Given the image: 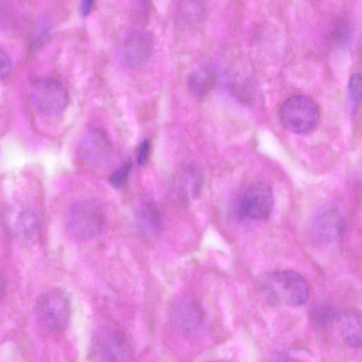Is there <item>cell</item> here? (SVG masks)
Masks as SVG:
<instances>
[{
	"mask_svg": "<svg viewBox=\"0 0 362 362\" xmlns=\"http://www.w3.org/2000/svg\"><path fill=\"white\" fill-rule=\"evenodd\" d=\"M153 48V40L148 31L141 28L132 30L124 39L122 61L129 69H139L148 62Z\"/></svg>",
	"mask_w": 362,
	"mask_h": 362,
	"instance_id": "cell-9",
	"label": "cell"
},
{
	"mask_svg": "<svg viewBox=\"0 0 362 362\" xmlns=\"http://www.w3.org/2000/svg\"><path fill=\"white\" fill-rule=\"evenodd\" d=\"M345 220L339 209L332 205L320 207L312 221V230L322 243L329 245L338 242L345 232Z\"/></svg>",
	"mask_w": 362,
	"mask_h": 362,
	"instance_id": "cell-8",
	"label": "cell"
},
{
	"mask_svg": "<svg viewBox=\"0 0 362 362\" xmlns=\"http://www.w3.org/2000/svg\"><path fill=\"white\" fill-rule=\"evenodd\" d=\"M105 216L101 207L92 200L76 202L71 207L67 226L71 234L82 240H90L102 231Z\"/></svg>",
	"mask_w": 362,
	"mask_h": 362,
	"instance_id": "cell-4",
	"label": "cell"
},
{
	"mask_svg": "<svg viewBox=\"0 0 362 362\" xmlns=\"http://www.w3.org/2000/svg\"><path fill=\"white\" fill-rule=\"evenodd\" d=\"M51 28L50 22L46 19H42L37 23L31 37V52H36L45 44L50 35Z\"/></svg>",
	"mask_w": 362,
	"mask_h": 362,
	"instance_id": "cell-17",
	"label": "cell"
},
{
	"mask_svg": "<svg viewBox=\"0 0 362 362\" xmlns=\"http://www.w3.org/2000/svg\"><path fill=\"white\" fill-rule=\"evenodd\" d=\"M260 295L271 305L298 307L309 297L305 279L293 270H276L262 274L257 281Z\"/></svg>",
	"mask_w": 362,
	"mask_h": 362,
	"instance_id": "cell-1",
	"label": "cell"
},
{
	"mask_svg": "<svg viewBox=\"0 0 362 362\" xmlns=\"http://www.w3.org/2000/svg\"><path fill=\"white\" fill-rule=\"evenodd\" d=\"M152 0H130L133 17L137 21L144 22L148 17Z\"/></svg>",
	"mask_w": 362,
	"mask_h": 362,
	"instance_id": "cell-19",
	"label": "cell"
},
{
	"mask_svg": "<svg viewBox=\"0 0 362 362\" xmlns=\"http://www.w3.org/2000/svg\"><path fill=\"white\" fill-rule=\"evenodd\" d=\"M216 75L214 69L209 66H202L188 77V88L192 93L202 96L209 93L214 86Z\"/></svg>",
	"mask_w": 362,
	"mask_h": 362,
	"instance_id": "cell-14",
	"label": "cell"
},
{
	"mask_svg": "<svg viewBox=\"0 0 362 362\" xmlns=\"http://www.w3.org/2000/svg\"><path fill=\"white\" fill-rule=\"evenodd\" d=\"M337 321L344 342L353 348L360 347L361 345L360 313L352 310H346L338 315Z\"/></svg>",
	"mask_w": 362,
	"mask_h": 362,
	"instance_id": "cell-13",
	"label": "cell"
},
{
	"mask_svg": "<svg viewBox=\"0 0 362 362\" xmlns=\"http://www.w3.org/2000/svg\"><path fill=\"white\" fill-rule=\"evenodd\" d=\"M11 72V62L7 54L0 47V80H6Z\"/></svg>",
	"mask_w": 362,
	"mask_h": 362,
	"instance_id": "cell-21",
	"label": "cell"
},
{
	"mask_svg": "<svg viewBox=\"0 0 362 362\" xmlns=\"http://www.w3.org/2000/svg\"><path fill=\"white\" fill-rule=\"evenodd\" d=\"M205 0H178L175 10V23L181 28H192L204 18Z\"/></svg>",
	"mask_w": 362,
	"mask_h": 362,
	"instance_id": "cell-12",
	"label": "cell"
},
{
	"mask_svg": "<svg viewBox=\"0 0 362 362\" xmlns=\"http://www.w3.org/2000/svg\"><path fill=\"white\" fill-rule=\"evenodd\" d=\"M132 168L129 162L125 163L110 176V183L115 188L121 187L128 178Z\"/></svg>",
	"mask_w": 362,
	"mask_h": 362,
	"instance_id": "cell-20",
	"label": "cell"
},
{
	"mask_svg": "<svg viewBox=\"0 0 362 362\" xmlns=\"http://www.w3.org/2000/svg\"><path fill=\"white\" fill-rule=\"evenodd\" d=\"M283 126L296 134L311 131L318 122L320 112L316 103L305 95H293L286 100L279 110Z\"/></svg>",
	"mask_w": 362,
	"mask_h": 362,
	"instance_id": "cell-3",
	"label": "cell"
},
{
	"mask_svg": "<svg viewBox=\"0 0 362 362\" xmlns=\"http://www.w3.org/2000/svg\"><path fill=\"white\" fill-rule=\"evenodd\" d=\"M30 98L37 111L47 117H56L66 110L69 95L64 86L52 78L37 80L30 88Z\"/></svg>",
	"mask_w": 362,
	"mask_h": 362,
	"instance_id": "cell-5",
	"label": "cell"
},
{
	"mask_svg": "<svg viewBox=\"0 0 362 362\" xmlns=\"http://www.w3.org/2000/svg\"><path fill=\"white\" fill-rule=\"evenodd\" d=\"M112 144L107 134L98 127L90 128L82 135L78 147L81 160L90 167L104 165L112 153Z\"/></svg>",
	"mask_w": 362,
	"mask_h": 362,
	"instance_id": "cell-7",
	"label": "cell"
},
{
	"mask_svg": "<svg viewBox=\"0 0 362 362\" xmlns=\"http://www.w3.org/2000/svg\"><path fill=\"white\" fill-rule=\"evenodd\" d=\"M274 197L270 186L264 182H255L243 193L238 204L239 216L252 220H264L271 214Z\"/></svg>",
	"mask_w": 362,
	"mask_h": 362,
	"instance_id": "cell-6",
	"label": "cell"
},
{
	"mask_svg": "<svg viewBox=\"0 0 362 362\" xmlns=\"http://www.w3.org/2000/svg\"><path fill=\"white\" fill-rule=\"evenodd\" d=\"M139 218L141 224L148 230L156 232L161 226V217L156 205L151 201L141 204L138 211Z\"/></svg>",
	"mask_w": 362,
	"mask_h": 362,
	"instance_id": "cell-15",
	"label": "cell"
},
{
	"mask_svg": "<svg viewBox=\"0 0 362 362\" xmlns=\"http://www.w3.org/2000/svg\"><path fill=\"white\" fill-rule=\"evenodd\" d=\"M151 150V144L148 139L142 141L138 147L136 153V162L140 166L146 163L148 160Z\"/></svg>",
	"mask_w": 362,
	"mask_h": 362,
	"instance_id": "cell-22",
	"label": "cell"
},
{
	"mask_svg": "<svg viewBox=\"0 0 362 362\" xmlns=\"http://www.w3.org/2000/svg\"><path fill=\"white\" fill-rule=\"evenodd\" d=\"M177 323L187 337L196 335L202 327L204 313L194 300H187L180 304L177 312Z\"/></svg>",
	"mask_w": 362,
	"mask_h": 362,
	"instance_id": "cell-11",
	"label": "cell"
},
{
	"mask_svg": "<svg viewBox=\"0 0 362 362\" xmlns=\"http://www.w3.org/2000/svg\"><path fill=\"white\" fill-rule=\"evenodd\" d=\"M35 313L40 325L49 332H59L68 325L71 307L66 293L54 288L42 293L37 300Z\"/></svg>",
	"mask_w": 362,
	"mask_h": 362,
	"instance_id": "cell-2",
	"label": "cell"
},
{
	"mask_svg": "<svg viewBox=\"0 0 362 362\" xmlns=\"http://www.w3.org/2000/svg\"><path fill=\"white\" fill-rule=\"evenodd\" d=\"M96 351L101 361H120L130 356L132 347L123 331L112 329L101 334L97 342Z\"/></svg>",
	"mask_w": 362,
	"mask_h": 362,
	"instance_id": "cell-10",
	"label": "cell"
},
{
	"mask_svg": "<svg viewBox=\"0 0 362 362\" xmlns=\"http://www.w3.org/2000/svg\"><path fill=\"white\" fill-rule=\"evenodd\" d=\"M4 290H5V279H4L3 274L0 272V297L3 295Z\"/></svg>",
	"mask_w": 362,
	"mask_h": 362,
	"instance_id": "cell-24",
	"label": "cell"
},
{
	"mask_svg": "<svg viewBox=\"0 0 362 362\" xmlns=\"http://www.w3.org/2000/svg\"><path fill=\"white\" fill-rule=\"evenodd\" d=\"M361 78L359 74H353L349 82V95L352 109L356 110L361 101Z\"/></svg>",
	"mask_w": 362,
	"mask_h": 362,
	"instance_id": "cell-18",
	"label": "cell"
},
{
	"mask_svg": "<svg viewBox=\"0 0 362 362\" xmlns=\"http://www.w3.org/2000/svg\"><path fill=\"white\" fill-rule=\"evenodd\" d=\"M338 313L335 308L327 304H319L310 310V316L314 323L321 327H327L337 320Z\"/></svg>",
	"mask_w": 362,
	"mask_h": 362,
	"instance_id": "cell-16",
	"label": "cell"
},
{
	"mask_svg": "<svg viewBox=\"0 0 362 362\" xmlns=\"http://www.w3.org/2000/svg\"><path fill=\"white\" fill-rule=\"evenodd\" d=\"M95 0H80L79 13L82 17L88 16L94 6Z\"/></svg>",
	"mask_w": 362,
	"mask_h": 362,
	"instance_id": "cell-23",
	"label": "cell"
}]
</instances>
